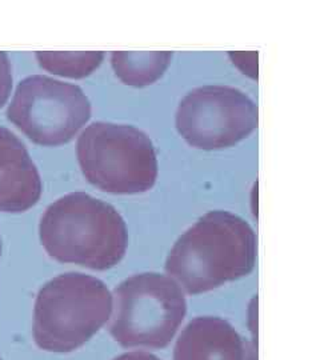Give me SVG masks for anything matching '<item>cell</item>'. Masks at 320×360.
I'll list each match as a JSON object with an SVG mask.
<instances>
[{
    "label": "cell",
    "mask_w": 320,
    "mask_h": 360,
    "mask_svg": "<svg viewBox=\"0 0 320 360\" xmlns=\"http://www.w3.org/2000/svg\"><path fill=\"white\" fill-rule=\"evenodd\" d=\"M256 252L255 232L243 218L210 211L175 242L166 272L187 294L199 295L250 275Z\"/></svg>",
    "instance_id": "1"
},
{
    "label": "cell",
    "mask_w": 320,
    "mask_h": 360,
    "mask_svg": "<svg viewBox=\"0 0 320 360\" xmlns=\"http://www.w3.org/2000/svg\"><path fill=\"white\" fill-rule=\"evenodd\" d=\"M39 235L52 259L90 270L115 267L127 251L124 219L115 207L86 193L64 195L47 207Z\"/></svg>",
    "instance_id": "2"
},
{
    "label": "cell",
    "mask_w": 320,
    "mask_h": 360,
    "mask_svg": "<svg viewBox=\"0 0 320 360\" xmlns=\"http://www.w3.org/2000/svg\"><path fill=\"white\" fill-rule=\"evenodd\" d=\"M113 314V295L101 279L82 272L62 274L39 291L34 309V340L49 352L84 346Z\"/></svg>",
    "instance_id": "3"
},
{
    "label": "cell",
    "mask_w": 320,
    "mask_h": 360,
    "mask_svg": "<svg viewBox=\"0 0 320 360\" xmlns=\"http://www.w3.org/2000/svg\"><path fill=\"white\" fill-rule=\"evenodd\" d=\"M83 175L104 193H147L158 178V158L150 136L134 126L95 122L77 143Z\"/></svg>",
    "instance_id": "4"
},
{
    "label": "cell",
    "mask_w": 320,
    "mask_h": 360,
    "mask_svg": "<svg viewBox=\"0 0 320 360\" xmlns=\"http://www.w3.org/2000/svg\"><path fill=\"white\" fill-rule=\"evenodd\" d=\"M113 297L110 333L124 348L167 347L187 314L179 284L158 272L129 276L116 287Z\"/></svg>",
    "instance_id": "5"
},
{
    "label": "cell",
    "mask_w": 320,
    "mask_h": 360,
    "mask_svg": "<svg viewBox=\"0 0 320 360\" xmlns=\"http://www.w3.org/2000/svg\"><path fill=\"white\" fill-rule=\"evenodd\" d=\"M7 117L30 141L55 147L71 142L86 126L91 103L77 84L32 75L18 84Z\"/></svg>",
    "instance_id": "6"
},
{
    "label": "cell",
    "mask_w": 320,
    "mask_h": 360,
    "mask_svg": "<svg viewBox=\"0 0 320 360\" xmlns=\"http://www.w3.org/2000/svg\"><path fill=\"white\" fill-rule=\"evenodd\" d=\"M259 123L255 102L230 86H203L190 91L177 111L181 138L199 150H222L250 136Z\"/></svg>",
    "instance_id": "7"
},
{
    "label": "cell",
    "mask_w": 320,
    "mask_h": 360,
    "mask_svg": "<svg viewBox=\"0 0 320 360\" xmlns=\"http://www.w3.org/2000/svg\"><path fill=\"white\" fill-rule=\"evenodd\" d=\"M174 360H257V356L255 347L227 321L198 316L178 338Z\"/></svg>",
    "instance_id": "8"
},
{
    "label": "cell",
    "mask_w": 320,
    "mask_h": 360,
    "mask_svg": "<svg viewBox=\"0 0 320 360\" xmlns=\"http://www.w3.org/2000/svg\"><path fill=\"white\" fill-rule=\"evenodd\" d=\"M43 184L25 143L0 127V211L19 214L35 206Z\"/></svg>",
    "instance_id": "9"
},
{
    "label": "cell",
    "mask_w": 320,
    "mask_h": 360,
    "mask_svg": "<svg viewBox=\"0 0 320 360\" xmlns=\"http://www.w3.org/2000/svg\"><path fill=\"white\" fill-rule=\"evenodd\" d=\"M171 59V51H114L111 65L124 84L146 87L163 77Z\"/></svg>",
    "instance_id": "10"
},
{
    "label": "cell",
    "mask_w": 320,
    "mask_h": 360,
    "mask_svg": "<svg viewBox=\"0 0 320 360\" xmlns=\"http://www.w3.org/2000/svg\"><path fill=\"white\" fill-rule=\"evenodd\" d=\"M39 65L59 77L83 79L91 75L104 59L103 51H38Z\"/></svg>",
    "instance_id": "11"
},
{
    "label": "cell",
    "mask_w": 320,
    "mask_h": 360,
    "mask_svg": "<svg viewBox=\"0 0 320 360\" xmlns=\"http://www.w3.org/2000/svg\"><path fill=\"white\" fill-rule=\"evenodd\" d=\"M13 90V67L6 52L0 51V107L7 103Z\"/></svg>",
    "instance_id": "12"
},
{
    "label": "cell",
    "mask_w": 320,
    "mask_h": 360,
    "mask_svg": "<svg viewBox=\"0 0 320 360\" xmlns=\"http://www.w3.org/2000/svg\"><path fill=\"white\" fill-rule=\"evenodd\" d=\"M114 360H160L156 358L153 354L148 352H141V351H134V352H127L120 356H117Z\"/></svg>",
    "instance_id": "13"
},
{
    "label": "cell",
    "mask_w": 320,
    "mask_h": 360,
    "mask_svg": "<svg viewBox=\"0 0 320 360\" xmlns=\"http://www.w3.org/2000/svg\"><path fill=\"white\" fill-rule=\"evenodd\" d=\"M1 252H3V243H1V236H0V257H1Z\"/></svg>",
    "instance_id": "14"
},
{
    "label": "cell",
    "mask_w": 320,
    "mask_h": 360,
    "mask_svg": "<svg viewBox=\"0 0 320 360\" xmlns=\"http://www.w3.org/2000/svg\"><path fill=\"white\" fill-rule=\"evenodd\" d=\"M0 360H3V359H1V358H0Z\"/></svg>",
    "instance_id": "15"
}]
</instances>
